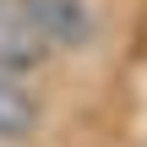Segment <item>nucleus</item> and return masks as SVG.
Here are the masks:
<instances>
[{"label":"nucleus","instance_id":"1","mask_svg":"<svg viewBox=\"0 0 147 147\" xmlns=\"http://www.w3.org/2000/svg\"><path fill=\"white\" fill-rule=\"evenodd\" d=\"M22 5H27L33 27L44 33L49 55H55V49H71V55L93 49V38H98V11H93V0H22Z\"/></svg>","mask_w":147,"mask_h":147},{"label":"nucleus","instance_id":"2","mask_svg":"<svg viewBox=\"0 0 147 147\" xmlns=\"http://www.w3.org/2000/svg\"><path fill=\"white\" fill-rule=\"evenodd\" d=\"M44 60H49V44H44V33L33 27L27 5H22V0H0V71L27 76V71H38Z\"/></svg>","mask_w":147,"mask_h":147},{"label":"nucleus","instance_id":"3","mask_svg":"<svg viewBox=\"0 0 147 147\" xmlns=\"http://www.w3.org/2000/svg\"><path fill=\"white\" fill-rule=\"evenodd\" d=\"M38 125V98L27 93L22 76L0 71V142H27Z\"/></svg>","mask_w":147,"mask_h":147}]
</instances>
